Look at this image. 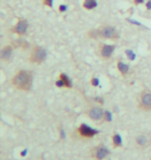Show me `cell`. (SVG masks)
I'll return each mask as SVG.
<instances>
[{
  "mask_svg": "<svg viewBox=\"0 0 151 160\" xmlns=\"http://www.w3.org/2000/svg\"><path fill=\"white\" fill-rule=\"evenodd\" d=\"M47 56H48V53H47L46 48L35 45L31 49V52L29 55V62L31 63H33V65L40 66L43 62H45V60L47 59Z\"/></svg>",
  "mask_w": 151,
  "mask_h": 160,
  "instance_id": "3957f363",
  "label": "cell"
},
{
  "mask_svg": "<svg viewBox=\"0 0 151 160\" xmlns=\"http://www.w3.org/2000/svg\"><path fill=\"white\" fill-rule=\"evenodd\" d=\"M138 107L141 110L149 112L151 111V89L145 88L140 92L137 99Z\"/></svg>",
  "mask_w": 151,
  "mask_h": 160,
  "instance_id": "5b68a950",
  "label": "cell"
},
{
  "mask_svg": "<svg viewBox=\"0 0 151 160\" xmlns=\"http://www.w3.org/2000/svg\"><path fill=\"white\" fill-rule=\"evenodd\" d=\"M150 160H151V159H150Z\"/></svg>",
  "mask_w": 151,
  "mask_h": 160,
  "instance_id": "cb8c5ba5",
  "label": "cell"
},
{
  "mask_svg": "<svg viewBox=\"0 0 151 160\" xmlns=\"http://www.w3.org/2000/svg\"><path fill=\"white\" fill-rule=\"evenodd\" d=\"M117 70L119 72V74L122 76L123 78H126L128 75L130 74V65H127L126 62H124L123 60L119 59L116 63Z\"/></svg>",
  "mask_w": 151,
  "mask_h": 160,
  "instance_id": "7c38bea8",
  "label": "cell"
},
{
  "mask_svg": "<svg viewBox=\"0 0 151 160\" xmlns=\"http://www.w3.org/2000/svg\"><path fill=\"white\" fill-rule=\"evenodd\" d=\"M110 155V150L104 145H97L90 150V158L92 160H105Z\"/></svg>",
  "mask_w": 151,
  "mask_h": 160,
  "instance_id": "9c48e42d",
  "label": "cell"
},
{
  "mask_svg": "<svg viewBox=\"0 0 151 160\" xmlns=\"http://www.w3.org/2000/svg\"><path fill=\"white\" fill-rule=\"evenodd\" d=\"M111 142H112V147L114 149H119L122 147V137L119 133H113L111 136Z\"/></svg>",
  "mask_w": 151,
  "mask_h": 160,
  "instance_id": "5bb4252c",
  "label": "cell"
},
{
  "mask_svg": "<svg viewBox=\"0 0 151 160\" xmlns=\"http://www.w3.org/2000/svg\"><path fill=\"white\" fill-rule=\"evenodd\" d=\"M58 77L62 80L63 82V85H64V88H73V81L68 76H67L65 73H62L61 72Z\"/></svg>",
  "mask_w": 151,
  "mask_h": 160,
  "instance_id": "2e32d148",
  "label": "cell"
},
{
  "mask_svg": "<svg viewBox=\"0 0 151 160\" xmlns=\"http://www.w3.org/2000/svg\"><path fill=\"white\" fill-rule=\"evenodd\" d=\"M125 54H126L127 58L130 60H134L136 58V54H134V52H133V50H126L125 51Z\"/></svg>",
  "mask_w": 151,
  "mask_h": 160,
  "instance_id": "e0dca14e",
  "label": "cell"
},
{
  "mask_svg": "<svg viewBox=\"0 0 151 160\" xmlns=\"http://www.w3.org/2000/svg\"><path fill=\"white\" fill-rule=\"evenodd\" d=\"M97 0H83L82 2V8L86 11H93L97 8Z\"/></svg>",
  "mask_w": 151,
  "mask_h": 160,
  "instance_id": "9a60e30c",
  "label": "cell"
},
{
  "mask_svg": "<svg viewBox=\"0 0 151 160\" xmlns=\"http://www.w3.org/2000/svg\"><path fill=\"white\" fill-rule=\"evenodd\" d=\"M134 147L138 150H146L151 147V135L148 133H140L134 137Z\"/></svg>",
  "mask_w": 151,
  "mask_h": 160,
  "instance_id": "30bf717a",
  "label": "cell"
},
{
  "mask_svg": "<svg viewBox=\"0 0 151 160\" xmlns=\"http://www.w3.org/2000/svg\"><path fill=\"white\" fill-rule=\"evenodd\" d=\"M90 84L92 86H94V88H96V86H98L99 85V80L98 78H96V77H92L90 79Z\"/></svg>",
  "mask_w": 151,
  "mask_h": 160,
  "instance_id": "d6986e66",
  "label": "cell"
},
{
  "mask_svg": "<svg viewBox=\"0 0 151 160\" xmlns=\"http://www.w3.org/2000/svg\"><path fill=\"white\" fill-rule=\"evenodd\" d=\"M87 37L91 40H111L117 41L119 39V32L117 28L113 25H101L98 28H93L87 32Z\"/></svg>",
  "mask_w": 151,
  "mask_h": 160,
  "instance_id": "7a4b0ae2",
  "label": "cell"
},
{
  "mask_svg": "<svg viewBox=\"0 0 151 160\" xmlns=\"http://www.w3.org/2000/svg\"><path fill=\"white\" fill-rule=\"evenodd\" d=\"M145 8L147 11H151V0H148V1H146L145 3Z\"/></svg>",
  "mask_w": 151,
  "mask_h": 160,
  "instance_id": "603a6c76",
  "label": "cell"
},
{
  "mask_svg": "<svg viewBox=\"0 0 151 160\" xmlns=\"http://www.w3.org/2000/svg\"><path fill=\"white\" fill-rule=\"evenodd\" d=\"M105 112L106 110H104V108L99 105H91L86 109L85 114L88 119L95 122V123H102V122H105Z\"/></svg>",
  "mask_w": 151,
  "mask_h": 160,
  "instance_id": "277c9868",
  "label": "cell"
},
{
  "mask_svg": "<svg viewBox=\"0 0 151 160\" xmlns=\"http://www.w3.org/2000/svg\"><path fill=\"white\" fill-rule=\"evenodd\" d=\"M28 27H29V22L27 19L19 18L14 26L11 27L9 31H11V33L17 34L18 37H23L26 34Z\"/></svg>",
  "mask_w": 151,
  "mask_h": 160,
  "instance_id": "ba28073f",
  "label": "cell"
},
{
  "mask_svg": "<svg viewBox=\"0 0 151 160\" xmlns=\"http://www.w3.org/2000/svg\"><path fill=\"white\" fill-rule=\"evenodd\" d=\"M67 11V5L66 4H60L58 6V12H61V14H63V12H65Z\"/></svg>",
  "mask_w": 151,
  "mask_h": 160,
  "instance_id": "ffe728a7",
  "label": "cell"
},
{
  "mask_svg": "<svg viewBox=\"0 0 151 160\" xmlns=\"http://www.w3.org/2000/svg\"><path fill=\"white\" fill-rule=\"evenodd\" d=\"M76 132H77V135H78L80 138L91 139L96 135V134L99 133V131L90 127V126H88L87 124H81L76 129Z\"/></svg>",
  "mask_w": 151,
  "mask_h": 160,
  "instance_id": "52a82bcc",
  "label": "cell"
},
{
  "mask_svg": "<svg viewBox=\"0 0 151 160\" xmlns=\"http://www.w3.org/2000/svg\"><path fill=\"white\" fill-rule=\"evenodd\" d=\"M14 46L15 49H22V50H27L30 47V44L28 43L26 40H23L22 38H18L16 40H12L11 43Z\"/></svg>",
  "mask_w": 151,
  "mask_h": 160,
  "instance_id": "4fadbf2b",
  "label": "cell"
},
{
  "mask_svg": "<svg viewBox=\"0 0 151 160\" xmlns=\"http://www.w3.org/2000/svg\"><path fill=\"white\" fill-rule=\"evenodd\" d=\"M112 117H111V112L110 111H106L105 112V122H111Z\"/></svg>",
  "mask_w": 151,
  "mask_h": 160,
  "instance_id": "44dd1931",
  "label": "cell"
},
{
  "mask_svg": "<svg viewBox=\"0 0 151 160\" xmlns=\"http://www.w3.org/2000/svg\"><path fill=\"white\" fill-rule=\"evenodd\" d=\"M14 46L12 44L4 45L1 50H0V59L2 62H9L12 58V53H14Z\"/></svg>",
  "mask_w": 151,
  "mask_h": 160,
  "instance_id": "8fae6325",
  "label": "cell"
},
{
  "mask_svg": "<svg viewBox=\"0 0 151 160\" xmlns=\"http://www.w3.org/2000/svg\"><path fill=\"white\" fill-rule=\"evenodd\" d=\"M116 49V45L113 44H106L101 43L97 46V56L102 60H109L112 58L114 54V51Z\"/></svg>",
  "mask_w": 151,
  "mask_h": 160,
  "instance_id": "8992f818",
  "label": "cell"
},
{
  "mask_svg": "<svg viewBox=\"0 0 151 160\" xmlns=\"http://www.w3.org/2000/svg\"><path fill=\"white\" fill-rule=\"evenodd\" d=\"M145 1H146V0H133L134 5H141V4H143Z\"/></svg>",
  "mask_w": 151,
  "mask_h": 160,
  "instance_id": "7402d4cb",
  "label": "cell"
},
{
  "mask_svg": "<svg viewBox=\"0 0 151 160\" xmlns=\"http://www.w3.org/2000/svg\"><path fill=\"white\" fill-rule=\"evenodd\" d=\"M41 2H43V5L47 6V8H53L54 0H41Z\"/></svg>",
  "mask_w": 151,
  "mask_h": 160,
  "instance_id": "ac0fdd59",
  "label": "cell"
},
{
  "mask_svg": "<svg viewBox=\"0 0 151 160\" xmlns=\"http://www.w3.org/2000/svg\"><path fill=\"white\" fill-rule=\"evenodd\" d=\"M32 82L33 75L29 70H19L11 80L12 88L21 92H29L32 88Z\"/></svg>",
  "mask_w": 151,
  "mask_h": 160,
  "instance_id": "6da1fadb",
  "label": "cell"
}]
</instances>
